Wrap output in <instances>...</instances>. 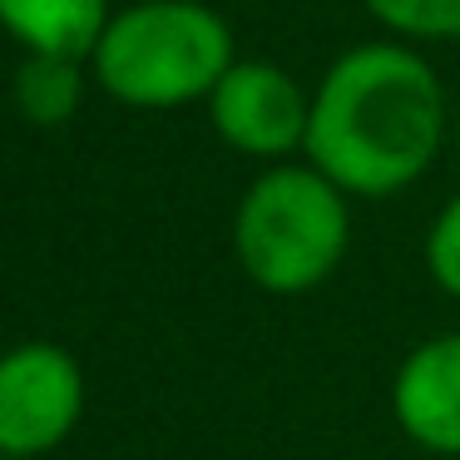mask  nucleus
<instances>
[{"mask_svg":"<svg viewBox=\"0 0 460 460\" xmlns=\"http://www.w3.org/2000/svg\"><path fill=\"white\" fill-rule=\"evenodd\" d=\"M213 129L223 144L248 159H282L292 149H307L312 94L272 60H238L208 94Z\"/></svg>","mask_w":460,"mask_h":460,"instance_id":"5","label":"nucleus"},{"mask_svg":"<svg viewBox=\"0 0 460 460\" xmlns=\"http://www.w3.org/2000/svg\"><path fill=\"white\" fill-rule=\"evenodd\" d=\"M361 5L406 40H460V0H361Z\"/></svg>","mask_w":460,"mask_h":460,"instance_id":"9","label":"nucleus"},{"mask_svg":"<svg viewBox=\"0 0 460 460\" xmlns=\"http://www.w3.org/2000/svg\"><path fill=\"white\" fill-rule=\"evenodd\" d=\"M90 60L100 90L129 110H179L208 100L238 65L228 21L199 0H139L110 15Z\"/></svg>","mask_w":460,"mask_h":460,"instance_id":"2","label":"nucleus"},{"mask_svg":"<svg viewBox=\"0 0 460 460\" xmlns=\"http://www.w3.org/2000/svg\"><path fill=\"white\" fill-rule=\"evenodd\" d=\"M110 25V0H0V31L25 55L90 60Z\"/></svg>","mask_w":460,"mask_h":460,"instance_id":"7","label":"nucleus"},{"mask_svg":"<svg viewBox=\"0 0 460 460\" xmlns=\"http://www.w3.org/2000/svg\"><path fill=\"white\" fill-rule=\"evenodd\" d=\"M450 134H456V154H460V110H456V124H450Z\"/></svg>","mask_w":460,"mask_h":460,"instance_id":"11","label":"nucleus"},{"mask_svg":"<svg viewBox=\"0 0 460 460\" xmlns=\"http://www.w3.org/2000/svg\"><path fill=\"white\" fill-rule=\"evenodd\" d=\"M0 460H5V456H0Z\"/></svg>","mask_w":460,"mask_h":460,"instance_id":"12","label":"nucleus"},{"mask_svg":"<svg viewBox=\"0 0 460 460\" xmlns=\"http://www.w3.org/2000/svg\"><path fill=\"white\" fill-rule=\"evenodd\" d=\"M426 268H430V278H436L440 292L460 297V193L436 213V223H430V233H426Z\"/></svg>","mask_w":460,"mask_h":460,"instance_id":"10","label":"nucleus"},{"mask_svg":"<svg viewBox=\"0 0 460 460\" xmlns=\"http://www.w3.org/2000/svg\"><path fill=\"white\" fill-rule=\"evenodd\" d=\"M351 238L347 193L307 164L268 169L238 203L233 252L268 292H307L337 272Z\"/></svg>","mask_w":460,"mask_h":460,"instance_id":"3","label":"nucleus"},{"mask_svg":"<svg viewBox=\"0 0 460 460\" xmlns=\"http://www.w3.org/2000/svg\"><path fill=\"white\" fill-rule=\"evenodd\" d=\"M396 426L436 456H460V332L430 337L391 381Z\"/></svg>","mask_w":460,"mask_h":460,"instance_id":"6","label":"nucleus"},{"mask_svg":"<svg viewBox=\"0 0 460 460\" xmlns=\"http://www.w3.org/2000/svg\"><path fill=\"white\" fill-rule=\"evenodd\" d=\"M11 100L31 124H65L84 100V60L65 55H25L11 80Z\"/></svg>","mask_w":460,"mask_h":460,"instance_id":"8","label":"nucleus"},{"mask_svg":"<svg viewBox=\"0 0 460 460\" xmlns=\"http://www.w3.org/2000/svg\"><path fill=\"white\" fill-rule=\"evenodd\" d=\"M440 80L406 45H357L312 94L307 159L341 193L391 199L430 169L446 139Z\"/></svg>","mask_w":460,"mask_h":460,"instance_id":"1","label":"nucleus"},{"mask_svg":"<svg viewBox=\"0 0 460 460\" xmlns=\"http://www.w3.org/2000/svg\"><path fill=\"white\" fill-rule=\"evenodd\" d=\"M84 416V371L55 341H21L0 357V456L35 460Z\"/></svg>","mask_w":460,"mask_h":460,"instance_id":"4","label":"nucleus"}]
</instances>
